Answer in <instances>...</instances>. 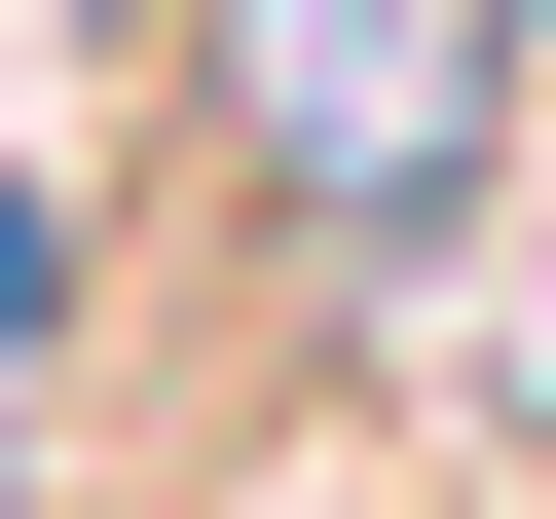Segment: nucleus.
I'll return each mask as SVG.
<instances>
[{
  "instance_id": "1",
  "label": "nucleus",
  "mask_w": 556,
  "mask_h": 519,
  "mask_svg": "<svg viewBox=\"0 0 556 519\" xmlns=\"http://www.w3.org/2000/svg\"><path fill=\"white\" fill-rule=\"evenodd\" d=\"M223 112L298 149L334 223H408V186L482 149V0H223Z\"/></svg>"
}]
</instances>
